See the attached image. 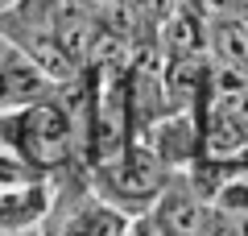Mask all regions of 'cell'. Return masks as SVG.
I'll use <instances>...</instances> for the list:
<instances>
[{
  "label": "cell",
  "instance_id": "6da1fadb",
  "mask_svg": "<svg viewBox=\"0 0 248 236\" xmlns=\"http://www.w3.org/2000/svg\"><path fill=\"white\" fill-rule=\"evenodd\" d=\"M0 149H9L17 162H25L37 174L62 170L75 157V133L66 108L50 96L0 112Z\"/></svg>",
  "mask_w": 248,
  "mask_h": 236
},
{
  "label": "cell",
  "instance_id": "7a4b0ae2",
  "mask_svg": "<svg viewBox=\"0 0 248 236\" xmlns=\"http://www.w3.org/2000/svg\"><path fill=\"white\" fill-rule=\"evenodd\" d=\"M50 236H120L128 224V211H120L116 203H108L95 186H83L75 199L50 203Z\"/></svg>",
  "mask_w": 248,
  "mask_h": 236
},
{
  "label": "cell",
  "instance_id": "3957f363",
  "mask_svg": "<svg viewBox=\"0 0 248 236\" xmlns=\"http://www.w3.org/2000/svg\"><path fill=\"white\" fill-rule=\"evenodd\" d=\"M137 141H141L145 149H153L170 170H178V166L186 170L199 153H203V133H199L195 112H166V116H157Z\"/></svg>",
  "mask_w": 248,
  "mask_h": 236
},
{
  "label": "cell",
  "instance_id": "277c9868",
  "mask_svg": "<svg viewBox=\"0 0 248 236\" xmlns=\"http://www.w3.org/2000/svg\"><path fill=\"white\" fill-rule=\"evenodd\" d=\"M149 216L161 236H207V224H211V207L195 195L190 183H166V191L153 199Z\"/></svg>",
  "mask_w": 248,
  "mask_h": 236
},
{
  "label": "cell",
  "instance_id": "5b68a950",
  "mask_svg": "<svg viewBox=\"0 0 248 236\" xmlns=\"http://www.w3.org/2000/svg\"><path fill=\"white\" fill-rule=\"evenodd\" d=\"M54 191L46 178H25V183H0V232H29L46 224Z\"/></svg>",
  "mask_w": 248,
  "mask_h": 236
},
{
  "label": "cell",
  "instance_id": "8992f818",
  "mask_svg": "<svg viewBox=\"0 0 248 236\" xmlns=\"http://www.w3.org/2000/svg\"><path fill=\"white\" fill-rule=\"evenodd\" d=\"M207 58L215 67H228L236 75H248V25L240 17L207 21Z\"/></svg>",
  "mask_w": 248,
  "mask_h": 236
},
{
  "label": "cell",
  "instance_id": "52a82bcc",
  "mask_svg": "<svg viewBox=\"0 0 248 236\" xmlns=\"http://www.w3.org/2000/svg\"><path fill=\"white\" fill-rule=\"evenodd\" d=\"M0 91H4V100H13V108H17V104L50 100L54 96V83L25 58V54L9 50V62H4V70H0Z\"/></svg>",
  "mask_w": 248,
  "mask_h": 236
},
{
  "label": "cell",
  "instance_id": "ba28073f",
  "mask_svg": "<svg viewBox=\"0 0 248 236\" xmlns=\"http://www.w3.org/2000/svg\"><path fill=\"white\" fill-rule=\"evenodd\" d=\"M207 54V21L186 4H174L166 17V58H199Z\"/></svg>",
  "mask_w": 248,
  "mask_h": 236
},
{
  "label": "cell",
  "instance_id": "9c48e42d",
  "mask_svg": "<svg viewBox=\"0 0 248 236\" xmlns=\"http://www.w3.org/2000/svg\"><path fill=\"white\" fill-rule=\"evenodd\" d=\"M207 207H211V216L232 219V224L248 219V174H244V170H236V174L207 199Z\"/></svg>",
  "mask_w": 248,
  "mask_h": 236
},
{
  "label": "cell",
  "instance_id": "30bf717a",
  "mask_svg": "<svg viewBox=\"0 0 248 236\" xmlns=\"http://www.w3.org/2000/svg\"><path fill=\"white\" fill-rule=\"evenodd\" d=\"M120 236H161V232H157V224H153L149 211H141V216H133L128 224H124V232H120Z\"/></svg>",
  "mask_w": 248,
  "mask_h": 236
},
{
  "label": "cell",
  "instance_id": "8fae6325",
  "mask_svg": "<svg viewBox=\"0 0 248 236\" xmlns=\"http://www.w3.org/2000/svg\"><path fill=\"white\" fill-rule=\"evenodd\" d=\"M83 4H87V9H108V13H112L120 0H83Z\"/></svg>",
  "mask_w": 248,
  "mask_h": 236
},
{
  "label": "cell",
  "instance_id": "7c38bea8",
  "mask_svg": "<svg viewBox=\"0 0 248 236\" xmlns=\"http://www.w3.org/2000/svg\"><path fill=\"white\" fill-rule=\"evenodd\" d=\"M240 232H244V236H248V219H240Z\"/></svg>",
  "mask_w": 248,
  "mask_h": 236
}]
</instances>
